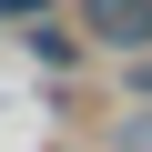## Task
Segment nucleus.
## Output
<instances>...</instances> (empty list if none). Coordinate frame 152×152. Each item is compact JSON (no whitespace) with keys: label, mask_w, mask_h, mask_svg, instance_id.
<instances>
[{"label":"nucleus","mask_w":152,"mask_h":152,"mask_svg":"<svg viewBox=\"0 0 152 152\" xmlns=\"http://www.w3.org/2000/svg\"><path fill=\"white\" fill-rule=\"evenodd\" d=\"M31 51H41V61H51V71H61V61H81V41H71V31H51V20H41V31H31Z\"/></svg>","instance_id":"obj_2"},{"label":"nucleus","mask_w":152,"mask_h":152,"mask_svg":"<svg viewBox=\"0 0 152 152\" xmlns=\"http://www.w3.org/2000/svg\"><path fill=\"white\" fill-rule=\"evenodd\" d=\"M132 91H142V102H152V51H132Z\"/></svg>","instance_id":"obj_4"},{"label":"nucleus","mask_w":152,"mask_h":152,"mask_svg":"<svg viewBox=\"0 0 152 152\" xmlns=\"http://www.w3.org/2000/svg\"><path fill=\"white\" fill-rule=\"evenodd\" d=\"M81 31L132 61V51H152V0H81Z\"/></svg>","instance_id":"obj_1"},{"label":"nucleus","mask_w":152,"mask_h":152,"mask_svg":"<svg viewBox=\"0 0 152 152\" xmlns=\"http://www.w3.org/2000/svg\"><path fill=\"white\" fill-rule=\"evenodd\" d=\"M41 10H51V0H0V20H41Z\"/></svg>","instance_id":"obj_3"}]
</instances>
